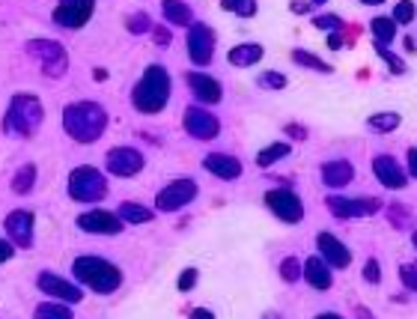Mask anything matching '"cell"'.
Wrapping results in <instances>:
<instances>
[{"instance_id": "obj_1", "label": "cell", "mask_w": 417, "mask_h": 319, "mask_svg": "<svg viewBox=\"0 0 417 319\" xmlns=\"http://www.w3.org/2000/svg\"><path fill=\"white\" fill-rule=\"evenodd\" d=\"M107 129V111L99 102H72L63 108V131L75 144H96Z\"/></svg>"}, {"instance_id": "obj_2", "label": "cell", "mask_w": 417, "mask_h": 319, "mask_svg": "<svg viewBox=\"0 0 417 319\" xmlns=\"http://www.w3.org/2000/svg\"><path fill=\"white\" fill-rule=\"evenodd\" d=\"M170 72L158 63L143 69V75L131 87V104L137 114H158L170 102Z\"/></svg>"}, {"instance_id": "obj_3", "label": "cell", "mask_w": 417, "mask_h": 319, "mask_svg": "<svg viewBox=\"0 0 417 319\" xmlns=\"http://www.w3.org/2000/svg\"><path fill=\"white\" fill-rule=\"evenodd\" d=\"M72 275L81 286H90L96 296H111L122 286V271L111 260L96 256V254L78 256V260L72 263Z\"/></svg>"}, {"instance_id": "obj_4", "label": "cell", "mask_w": 417, "mask_h": 319, "mask_svg": "<svg viewBox=\"0 0 417 319\" xmlns=\"http://www.w3.org/2000/svg\"><path fill=\"white\" fill-rule=\"evenodd\" d=\"M42 119H45V111H42L39 96L15 93L4 117V131L12 134V138H33L42 129Z\"/></svg>"}, {"instance_id": "obj_5", "label": "cell", "mask_w": 417, "mask_h": 319, "mask_svg": "<svg viewBox=\"0 0 417 319\" xmlns=\"http://www.w3.org/2000/svg\"><path fill=\"white\" fill-rule=\"evenodd\" d=\"M69 197L78 203H99L107 197V179L92 164H81L69 173Z\"/></svg>"}, {"instance_id": "obj_6", "label": "cell", "mask_w": 417, "mask_h": 319, "mask_svg": "<svg viewBox=\"0 0 417 319\" xmlns=\"http://www.w3.org/2000/svg\"><path fill=\"white\" fill-rule=\"evenodd\" d=\"M24 51L39 63V69L51 78H60L69 69V51L57 39H30L24 45Z\"/></svg>"}, {"instance_id": "obj_7", "label": "cell", "mask_w": 417, "mask_h": 319, "mask_svg": "<svg viewBox=\"0 0 417 319\" xmlns=\"http://www.w3.org/2000/svg\"><path fill=\"white\" fill-rule=\"evenodd\" d=\"M197 194H200V188H197L194 179H173V182H167V185L156 194V209L170 215V212H179L188 203H194Z\"/></svg>"}, {"instance_id": "obj_8", "label": "cell", "mask_w": 417, "mask_h": 319, "mask_svg": "<svg viewBox=\"0 0 417 319\" xmlns=\"http://www.w3.org/2000/svg\"><path fill=\"white\" fill-rule=\"evenodd\" d=\"M215 30L203 21H194L188 27V36H185V48H188V60L194 66H209L215 57Z\"/></svg>"}, {"instance_id": "obj_9", "label": "cell", "mask_w": 417, "mask_h": 319, "mask_svg": "<svg viewBox=\"0 0 417 319\" xmlns=\"http://www.w3.org/2000/svg\"><path fill=\"white\" fill-rule=\"evenodd\" d=\"M266 206L271 209V215L283 224H301L304 221V203L296 191L289 188H271L266 191Z\"/></svg>"}, {"instance_id": "obj_10", "label": "cell", "mask_w": 417, "mask_h": 319, "mask_svg": "<svg viewBox=\"0 0 417 319\" xmlns=\"http://www.w3.org/2000/svg\"><path fill=\"white\" fill-rule=\"evenodd\" d=\"M143 153L141 149H134V146H114V149H107V156H104V167H107V173H114L119 179H131L143 171Z\"/></svg>"}, {"instance_id": "obj_11", "label": "cell", "mask_w": 417, "mask_h": 319, "mask_svg": "<svg viewBox=\"0 0 417 319\" xmlns=\"http://www.w3.org/2000/svg\"><path fill=\"white\" fill-rule=\"evenodd\" d=\"M182 129L197 141H215L221 134V119L215 114H209L206 108H200V104H194V108H185Z\"/></svg>"}, {"instance_id": "obj_12", "label": "cell", "mask_w": 417, "mask_h": 319, "mask_svg": "<svg viewBox=\"0 0 417 319\" xmlns=\"http://www.w3.org/2000/svg\"><path fill=\"white\" fill-rule=\"evenodd\" d=\"M6 239L15 248H33V236H36V218L30 209H12L6 221H4Z\"/></svg>"}, {"instance_id": "obj_13", "label": "cell", "mask_w": 417, "mask_h": 319, "mask_svg": "<svg viewBox=\"0 0 417 319\" xmlns=\"http://www.w3.org/2000/svg\"><path fill=\"white\" fill-rule=\"evenodd\" d=\"M75 224H78V230L96 233V236H119L122 227H126L119 221L117 212H111V209H87V212H81Z\"/></svg>"}, {"instance_id": "obj_14", "label": "cell", "mask_w": 417, "mask_h": 319, "mask_svg": "<svg viewBox=\"0 0 417 319\" xmlns=\"http://www.w3.org/2000/svg\"><path fill=\"white\" fill-rule=\"evenodd\" d=\"M36 286L39 290L48 296V301L54 298V301H63V305H78V301L84 298V290L81 286H75L72 281H66V278H60V275H54V271H42V275L36 278Z\"/></svg>"}, {"instance_id": "obj_15", "label": "cell", "mask_w": 417, "mask_h": 319, "mask_svg": "<svg viewBox=\"0 0 417 319\" xmlns=\"http://www.w3.org/2000/svg\"><path fill=\"white\" fill-rule=\"evenodd\" d=\"M92 12H96V4H92V0H66V4H60L51 12V18L63 30H81L92 18Z\"/></svg>"}, {"instance_id": "obj_16", "label": "cell", "mask_w": 417, "mask_h": 319, "mask_svg": "<svg viewBox=\"0 0 417 319\" xmlns=\"http://www.w3.org/2000/svg\"><path fill=\"white\" fill-rule=\"evenodd\" d=\"M325 206L334 212L337 218H367V215H376V212L381 209V200H367V197H361V200H352V197H340V194H331Z\"/></svg>"}, {"instance_id": "obj_17", "label": "cell", "mask_w": 417, "mask_h": 319, "mask_svg": "<svg viewBox=\"0 0 417 319\" xmlns=\"http://www.w3.org/2000/svg\"><path fill=\"white\" fill-rule=\"evenodd\" d=\"M316 245H319V256H322V260H325L328 266H334V269H349V266H352V251H349L334 233H325V230H322V233L316 236Z\"/></svg>"}, {"instance_id": "obj_18", "label": "cell", "mask_w": 417, "mask_h": 319, "mask_svg": "<svg viewBox=\"0 0 417 319\" xmlns=\"http://www.w3.org/2000/svg\"><path fill=\"white\" fill-rule=\"evenodd\" d=\"M188 87H191V93L197 96V102H203V104H218L224 99V84L218 78H212V75L206 72H188Z\"/></svg>"}, {"instance_id": "obj_19", "label": "cell", "mask_w": 417, "mask_h": 319, "mask_svg": "<svg viewBox=\"0 0 417 319\" xmlns=\"http://www.w3.org/2000/svg\"><path fill=\"white\" fill-rule=\"evenodd\" d=\"M373 176L384 188H406V182H408L406 167H399V161L394 156H376L373 158Z\"/></svg>"}, {"instance_id": "obj_20", "label": "cell", "mask_w": 417, "mask_h": 319, "mask_svg": "<svg viewBox=\"0 0 417 319\" xmlns=\"http://www.w3.org/2000/svg\"><path fill=\"white\" fill-rule=\"evenodd\" d=\"M203 167H206L212 176H218V179H224V182H233V179H239V176L244 173L242 161H239L236 156H227V153H209V156L203 158Z\"/></svg>"}, {"instance_id": "obj_21", "label": "cell", "mask_w": 417, "mask_h": 319, "mask_svg": "<svg viewBox=\"0 0 417 319\" xmlns=\"http://www.w3.org/2000/svg\"><path fill=\"white\" fill-rule=\"evenodd\" d=\"M301 278L319 293L331 290V266L322 260V256H307V260H301Z\"/></svg>"}, {"instance_id": "obj_22", "label": "cell", "mask_w": 417, "mask_h": 319, "mask_svg": "<svg viewBox=\"0 0 417 319\" xmlns=\"http://www.w3.org/2000/svg\"><path fill=\"white\" fill-rule=\"evenodd\" d=\"M354 179V167H352V161H346V158H334V161H325L322 164V182H325L328 188H346L349 182Z\"/></svg>"}, {"instance_id": "obj_23", "label": "cell", "mask_w": 417, "mask_h": 319, "mask_svg": "<svg viewBox=\"0 0 417 319\" xmlns=\"http://www.w3.org/2000/svg\"><path fill=\"white\" fill-rule=\"evenodd\" d=\"M262 54H266V48H262L259 42H242L236 45V48H229L227 60H229V66H239V69H248V66H256Z\"/></svg>"}, {"instance_id": "obj_24", "label": "cell", "mask_w": 417, "mask_h": 319, "mask_svg": "<svg viewBox=\"0 0 417 319\" xmlns=\"http://www.w3.org/2000/svg\"><path fill=\"white\" fill-rule=\"evenodd\" d=\"M161 15L167 24H176V27H191L194 24V12L188 4H182V0H164L161 4Z\"/></svg>"}, {"instance_id": "obj_25", "label": "cell", "mask_w": 417, "mask_h": 319, "mask_svg": "<svg viewBox=\"0 0 417 319\" xmlns=\"http://www.w3.org/2000/svg\"><path fill=\"white\" fill-rule=\"evenodd\" d=\"M117 215H119V221H122V224H149L152 218H156V215H152V209H149V206H143V203H131V200L119 203Z\"/></svg>"}, {"instance_id": "obj_26", "label": "cell", "mask_w": 417, "mask_h": 319, "mask_svg": "<svg viewBox=\"0 0 417 319\" xmlns=\"http://www.w3.org/2000/svg\"><path fill=\"white\" fill-rule=\"evenodd\" d=\"M292 153V144L286 141H274V144H269L266 149H259L256 153V167H271V164H277L281 158H286Z\"/></svg>"}, {"instance_id": "obj_27", "label": "cell", "mask_w": 417, "mask_h": 319, "mask_svg": "<svg viewBox=\"0 0 417 319\" xmlns=\"http://www.w3.org/2000/svg\"><path fill=\"white\" fill-rule=\"evenodd\" d=\"M33 188H36V164L18 167V171H15V176H12V194L24 197V194H30Z\"/></svg>"}, {"instance_id": "obj_28", "label": "cell", "mask_w": 417, "mask_h": 319, "mask_svg": "<svg viewBox=\"0 0 417 319\" xmlns=\"http://www.w3.org/2000/svg\"><path fill=\"white\" fill-rule=\"evenodd\" d=\"M369 30H373L376 45H381V48H388V42H394V36H396V24L388 15H376V18L369 21Z\"/></svg>"}, {"instance_id": "obj_29", "label": "cell", "mask_w": 417, "mask_h": 319, "mask_svg": "<svg viewBox=\"0 0 417 319\" xmlns=\"http://www.w3.org/2000/svg\"><path fill=\"white\" fill-rule=\"evenodd\" d=\"M292 63H296V66H304V69H313V72H319V75H331V72H334L322 57H316V54H310V51H304V48H296V51H292Z\"/></svg>"}, {"instance_id": "obj_30", "label": "cell", "mask_w": 417, "mask_h": 319, "mask_svg": "<svg viewBox=\"0 0 417 319\" xmlns=\"http://www.w3.org/2000/svg\"><path fill=\"white\" fill-rule=\"evenodd\" d=\"M33 319H75V313L63 301H42L33 310Z\"/></svg>"}, {"instance_id": "obj_31", "label": "cell", "mask_w": 417, "mask_h": 319, "mask_svg": "<svg viewBox=\"0 0 417 319\" xmlns=\"http://www.w3.org/2000/svg\"><path fill=\"white\" fill-rule=\"evenodd\" d=\"M399 123H403V117H399L396 111H379L367 119V126L373 129V131H396Z\"/></svg>"}, {"instance_id": "obj_32", "label": "cell", "mask_w": 417, "mask_h": 319, "mask_svg": "<svg viewBox=\"0 0 417 319\" xmlns=\"http://www.w3.org/2000/svg\"><path fill=\"white\" fill-rule=\"evenodd\" d=\"M156 27L152 24V18H149V12H131L129 18H126V30L131 36H141V33H149V30Z\"/></svg>"}, {"instance_id": "obj_33", "label": "cell", "mask_w": 417, "mask_h": 319, "mask_svg": "<svg viewBox=\"0 0 417 319\" xmlns=\"http://www.w3.org/2000/svg\"><path fill=\"white\" fill-rule=\"evenodd\" d=\"M256 87H262V90H283V87H286V75L277 72V69L259 72V75H256Z\"/></svg>"}, {"instance_id": "obj_34", "label": "cell", "mask_w": 417, "mask_h": 319, "mask_svg": "<svg viewBox=\"0 0 417 319\" xmlns=\"http://www.w3.org/2000/svg\"><path fill=\"white\" fill-rule=\"evenodd\" d=\"M281 278L286 283H298L301 281V260L298 256H283L281 260Z\"/></svg>"}, {"instance_id": "obj_35", "label": "cell", "mask_w": 417, "mask_h": 319, "mask_svg": "<svg viewBox=\"0 0 417 319\" xmlns=\"http://www.w3.org/2000/svg\"><path fill=\"white\" fill-rule=\"evenodd\" d=\"M224 9L227 12H236L239 18H254V15H256V4H254V0H227Z\"/></svg>"}, {"instance_id": "obj_36", "label": "cell", "mask_w": 417, "mask_h": 319, "mask_svg": "<svg viewBox=\"0 0 417 319\" xmlns=\"http://www.w3.org/2000/svg\"><path fill=\"white\" fill-rule=\"evenodd\" d=\"M376 54L391 66L394 75H406V72H408V69H406V60H403V57H396L394 51H388V48H381V45H376Z\"/></svg>"}, {"instance_id": "obj_37", "label": "cell", "mask_w": 417, "mask_h": 319, "mask_svg": "<svg viewBox=\"0 0 417 319\" xmlns=\"http://www.w3.org/2000/svg\"><path fill=\"white\" fill-rule=\"evenodd\" d=\"M414 4L411 0H403V4H396L394 6V15H391V21L394 24H408V21H414Z\"/></svg>"}, {"instance_id": "obj_38", "label": "cell", "mask_w": 417, "mask_h": 319, "mask_svg": "<svg viewBox=\"0 0 417 319\" xmlns=\"http://www.w3.org/2000/svg\"><path fill=\"white\" fill-rule=\"evenodd\" d=\"M399 281H403L406 290L417 293V263H403L399 266Z\"/></svg>"}, {"instance_id": "obj_39", "label": "cell", "mask_w": 417, "mask_h": 319, "mask_svg": "<svg viewBox=\"0 0 417 319\" xmlns=\"http://www.w3.org/2000/svg\"><path fill=\"white\" fill-rule=\"evenodd\" d=\"M313 24L319 30H328V33H340V30H343V18H340V15H319Z\"/></svg>"}, {"instance_id": "obj_40", "label": "cell", "mask_w": 417, "mask_h": 319, "mask_svg": "<svg viewBox=\"0 0 417 319\" xmlns=\"http://www.w3.org/2000/svg\"><path fill=\"white\" fill-rule=\"evenodd\" d=\"M197 281H200V271H197V269H185L182 275H179V281H176L179 293H191L194 286H197Z\"/></svg>"}, {"instance_id": "obj_41", "label": "cell", "mask_w": 417, "mask_h": 319, "mask_svg": "<svg viewBox=\"0 0 417 319\" xmlns=\"http://www.w3.org/2000/svg\"><path fill=\"white\" fill-rule=\"evenodd\" d=\"M364 281L367 283H381V263L373 260V256H369L367 266H364Z\"/></svg>"}, {"instance_id": "obj_42", "label": "cell", "mask_w": 417, "mask_h": 319, "mask_svg": "<svg viewBox=\"0 0 417 319\" xmlns=\"http://www.w3.org/2000/svg\"><path fill=\"white\" fill-rule=\"evenodd\" d=\"M408 218H411V215H408V209H403L399 203H394V206H391V221H394V227H403Z\"/></svg>"}, {"instance_id": "obj_43", "label": "cell", "mask_w": 417, "mask_h": 319, "mask_svg": "<svg viewBox=\"0 0 417 319\" xmlns=\"http://www.w3.org/2000/svg\"><path fill=\"white\" fill-rule=\"evenodd\" d=\"M12 254H15V245H12V242H9V239H0V266L9 263Z\"/></svg>"}, {"instance_id": "obj_44", "label": "cell", "mask_w": 417, "mask_h": 319, "mask_svg": "<svg viewBox=\"0 0 417 319\" xmlns=\"http://www.w3.org/2000/svg\"><path fill=\"white\" fill-rule=\"evenodd\" d=\"M319 6V0H301V4H292L289 9L296 12V15H307V12H313Z\"/></svg>"}, {"instance_id": "obj_45", "label": "cell", "mask_w": 417, "mask_h": 319, "mask_svg": "<svg viewBox=\"0 0 417 319\" xmlns=\"http://www.w3.org/2000/svg\"><path fill=\"white\" fill-rule=\"evenodd\" d=\"M411 179H417V146L408 149V171H406Z\"/></svg>"}, {"instance_id": "obj_46", "label": "cell", "mask_w": 417, "mask_h": 319, "mask_svg": "<svg viewBox=\"0 0 417 319\" xmlns=\"http://www.w3.org/2000/svg\"><path fill=\"white\" fill-rule=\"evenodd\" d=\"M188 319H215V310H209V308H194L188 313Z\"/></svg>"}, {"instance_id": "obj_47", "label": "cell", "mask_w": 417, "mask_h": 319, "mask_svg": "<svg viewBox=\"0 0 417 319\" xmlns=\"http://www.w3.org/2000/svg\"><path fill=\"white\" fill-rule=\"evenodd\" d=\"M152 30H156V42L158 45H170V30L167 27H152Z\"/></svg>"}, {"instance_id": "obj_48", "label": "cell", "mask_w": 417, "mask_h": 319, "mask_svg": "<svg viewBox=\"0 0 417 319\" xmlns=\"http://www.w3.org/2000/svg\"><path fill=\"white\" fill-rule=\"evenodd\" d=\"M286 134H289V138H296V141H304L307 138V131L301 126H286Z\"/></svg>"}, {"instance_id": "obj_49", "label": "cell", "mask_w": 417, "mask_h": 319, "mask_svg": "<svg viewBox=\"0 0 417 319\" xmlns=\"http://www.w3.org/2000/svg\"><path fill=\"white\" fill-rule=\"evenodd\" d=\"M328 48H334V51L343 48V36H340V33H331V36H328Z\"/></svg>"}, {"instance_id": "obj_50", "label": "cell", "mask_w": 417, "mask_h": 319, "mask_svg": "<svg viewBox=\"0 0 417 319\" xmlns=\"http://www.w3.org/2000/svg\"><path fill=\"white\" fill-rule=\"evenodd\" d=\"M403 48H406V51H417V48H414V39H411V36H406V39H403Z\"/></svg>"}, {"instance_id": "obj_51", "label": "cell", "mask_w": 417, "mask_h": 319, "mask_svg": "<svg viewBox=\"0 0 417 319\" xmlns=\"http://www.w3.org/2000/svg\"><path fill=\"white\" fill-rule=\"evenodd\" d=\"M92 78H96V81H104L107 72H104V69H96V72H92Z\"/></svg>"}, {"instance_id": "obj_52", "label": "cell", "mask_w": 417, "mask_h": 319, "mask_svg": "<svg viewBox=\"0 0 417 319\" xmlns=\"http://www.w3.org/2000/svg\"><path fill=\"white\" fill-rule=\"evenodd\" d=\"M316 319H343V316H337V313H322V316H316Z\"/></svg>"}, {"instance_id": "obj_53", "label": "cell", "mask_w": 417, "mask_h": 319, "mask_svg": "<svg viewBox=\"0 0 417 319\" xmlns=\"http://www.w3.org/2000/svg\"><path fill=\"white\" fill-rule=\"evenodd\" d=\"M358 316H361V319H373V316L367 313V308H358Z\"/></svg>"}, {"instance_id": "obj_54", "label": "cell", "mask_w": 417, "mask_h": 319, "mask_svg": "<svg viewBox=\"0 0 417 319\" xmlns=\"http://www.w3.org/2000/svg\"><path fill=\"white\" fill-rule=\"evenodd\" d=\"M411 245H414V251H417V230L411 233Z\"/></svg>"}, {"instance_id": "obj_55", "label": "cell", "mask_w": 417, "mask_h": 319, "mask_svg": "<svg viewBox=\"0 0 417 319\" xmlns=\"http://www.w3.org/2000/svg\"><path fill=\"white\" fill-rule=\"evenodd\" d=\"M262 319H281V316H277V313H266V316H262Z\"/></svg>"}]
</instances>
